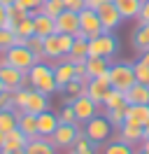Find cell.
<instances>
[{
    "mask_svg": "<svg viewBox=\"0 0 149 154\" xmlns=\"http://www.w3.org/2000/svg\"><path fill=\"white\" fill-rule=\"evenodd\" d=\"M28 87L37 89L47 96H51L58 91V84H56V77H54V66L47 63V61H37L35 66L28 70Z\"/></svg>",
    "mask_w": 149,
    "mask_h": 154,
    "instance_id": "6da1fadb",
    "label": "cell"
},
{
    "mask_svg": "<svg viewBox=\"0 0 149 154\" xmlns=\"http://www.w3.org/2000/svg\"><path fill=\"white\" fill-rule=\"evenodd\" d=\"M107 75H110V84L112 89H117V91H128L138 79H135V68L130 61H112L110 70H107Z\"/></svg>",
    "mask_w": 149,
    "mask_h": 154,
    "instance_id": "7a4b0ae2",
    "label": "cell"
},
{
    "mask_svg": "<svg viewBox=\"0 0 149 154\" xmlns=\"http://www.w3.org/2000/svg\"><path fill=\"white\" fill-rule=\"evenodd\" d=\"M72 42L74 38L72 35H65V33H54V35H49L44 38V51H42V61H61L70 54V49H72Z\"/></svg>",
    "mask_w": 149,
    "mask_h": 154,
    "instance_id": "3957f363",
    "label": "cell"
},
{
    "mask_svg": "<svg viewBox=\"0 0 149 154\" xmlns=\"http://www.w3.org/2000/svg\"><path fill=\"white\" fill-rule=\"evenodd\" d=\"M5 58H7V66L17 68V70H21V72H28V70L40 61L37 54L30 51L26 45H14V47H9L7 51H5Z\"/></svg>",
    "mask_w": 149,
    "mask_h": 154,
    "instance_id": "277c9868",
    "label": "cell"
},
{
    "mask_svg": "<svg viewBox=\"0 0 149 154\" xmlns=\"http://www.w3.org/2000/svg\"><path fill=\"white\" fill-rule=\"evenodd\" d=\"M112 131H114V126L110 124L107 117H102V115H96L93 119H89V122L84 124V135L91 138L93 143H98V145L107 143L110 135H112Z\"/></svg>",
    "mask_w": 149,
    "mask_h": 154,
    "instance_id": "5b68a950",
    "label": "cell"
},
{
    "mask_svg": "<svg viewBox=\"0 0 149 154\" xmlns=\"http://www.w3.org/2000/svg\"><path fill=\"white\" fill-rule=\"evenodd\" d=\"M102 33H105V28H102V23H100L98 12L91 10V7H84L79 12V38L93 40V38H98V35H102Z\"/></svg>",
    "mask_w": 149,
    "mask_h": 154,
    "instance_id": "8992f818",
    "label": "cell"
},
{
    "mask_svg": "<svg viewBox=\"0 0 149 154\" xmlns=\"http://www.w3.org/2000/svg\"><path fill=\"white\" fill-rule=\"evenodd\" d=\"M119 49V40L112 33H102L98 38L89 40V56H102V58H114Z\"/></svg>",
    "mask_w": 149,
    "mask_h": 154,
    "instance_id": "52a82bcc",
    "label": "cell"
},
{
    "mask_svg": "<svg viewBox=\"0 0 149 154\" xmlns=\"http://www.w3.org/2000/svg\"><path fill=\"white\" fill-rule=\"evenodd\" d=\"M79 135H82L79 124H58V128L54 131V135L49 140H51V145L56 149H70Z\"/></svg>",
    "mask_w": 149,
    "mask_h": 154,
    "instance_id": "ba28073f",
    "label": "cell"
},
{
    "mask_svg": "<svg viewBox=\"0 0 149 154\" xmlns=\"http://www.w3.org/2000/svg\"><path fill=\"white\" fill-rule=\"evenodd\" d=\"M0 79L5 84V91H19V89H28V72H21L12 66L0 68Z\"/></svg>",
    "mask_w": 149,
    "mask_h": 154,
    "instance_id": "9c48e42d",
    "label": "cell"
},
{
    "mask_svg": "<svg viewBox=\"0 0 149 154\" xmlns=\"http://www.w3.org/2000/svg\"><path fill=\"white\" fill-rule=\"evenodd\" d=\"M70 105H72V110H74V115H77V122H79V124H86V122L93 119V117L98 115V110H100V105H96L86 94H82L79 98H74Z\"/></svg>",
    "mask_w": 149,
    "mask_h": 154,
    "instance_id": "30bf717a",
    "label": "cell"
},
{
    "mask_svg": "<svg viewBox=\"0 0 149 154\" xmlns=\"http://www.w3.org/2000/svg\"><path fill=\"white\" fill-rule=\"evenodd\" d=\"M98 17H100V23H102V28H105V33H114V30L121 26V21H123V17L119 14V10L114 7V2H105L102 7H98Z\"/></svg>",
    "mask_w": 149,
    "mask_h": 154,
    "instance_id": "8fae6325",
    "label": "cell"
},
{
    "mask_svg": "<svg viewBox=\"0 0 149 154\" xmlns=\"http://www.w3.org/2000/svg\"><path fill=\"white\" fill-rule=\"evenodd\" d=\"M112 91V84H110V75H102V77H93L91 82L86 84V96L91 98L96 105H102L105 96Z\"/></svg>",
    "mask_w": 149,
    "mask_h": 154,
    "instance_id": "7c38bea8",
    "label": "cell"
},
{
    "mask_svg": "<svg viewBox=\"0 0 149 154\" xmlns=\"http://www.w3.org/2000/svg\"><path fill=\"white\" fill-rule=\"evenodd\" d=\"M56 33H65V35H79V12L63 10L56 17Z\"/></svg>",
    "mask_w": 149,
    "mask_h": 154,
    "instance_id": "4fadbf2b",
    "label": "cell"
},
{
    "mask_svg": "<svg viewBox=\"0 0 149 154\" xmlns=\"http://www.w3.org/2000/svg\"><path fill=\"white\" fill-rule=\"evenodd\" d=\"M47 110H49V96H47V94H42V91H37V89H28L23 112L40 115V112H47Z\"/></svg>",
    "mask_w": 149,
    "mask_h": 154,
    "instance_id": "5bb4252c",
    "label": "cell"
},
{
    "mask_svg": "<svg viewBox=\"0 0 149 154\" xmlns=\"http://www.w3.org/2000/svg\"><path fill=\"white\" fill-rule=\"evenodd\" d=\"M54 77H56L58 89H63L68 82H72L74 77H77V72H74V61H70L68 56L61 58V61H56L54 63Z\"/></svg>",
    "mask_w": 149,
    "mask_h": 154,
    "instance_id": "9a60e30c",
    "label": "cell"
},
{
    "mask_svg": "<svg viewBox=\"0 0 149 154\" xmlns=\"http://www.w3.org/2000/svg\"><path fill=\"white\" fill-rule=\"evenodd\" d=\"M58 115L51 112V110H47V112H40L37 115V135L40 138H51L54 131L58 128Z\"/></svg>",
    "mask_w": 149,
    "mask_h": 154,
    "instance_id": "2e32d148",
    "label": "cell"
},
{
    "mask_svg": "<svg viewBox=\"0 0 149 154\" xmlns=\"http://www.w3.org/2000/svg\"><path fill=\"white\" fill-rule=\"evenodd\" d=\"M123 96H126L128 105H149V87L142 82H135Z\"/></svg>",
    "mask_w": 149,
    "mask_h": 154,
    "instance_id": "e0dca14e",
    "label": "cell"
},
{
    "mask_svg": "<svg viewBox=\"0 0 149 154\" xmlns=\"http://www.w3.org/2000/svg\"><path fill=\"white\" fill-rule=\"evenodd\" d=\"M130 45L138 54L149 51V23H138L133 35H130Z\"/></svg>",
    "mask_w": 149,
    "mask_h": 154,
    "instance_id": "ac0fdd59",
    "label": "cell"
},
{
    "mask_svg": "<svg viewBox=\"0 0 149 154\" xmlns=\"http://www.w3.org/2000/svg\"><path fill=\"white\" fill-rule=\"evenodd\" d=\"M142 138H144L142 126H140V124H133V122H123L121 128H119V135H117V140H123V143H128V145L140 143Z\"/></svg>",
    "mask_w": 149,
    "mask_h": 154,
    "instance_id": "d6986e66",
    "label": "cell"
},
{
    "mask_svg": "<svg viewBox=\"0 0 149 154\" xmlns=\"http://www.w3.org/2000/svg\"><path fill=\"white\" fill-rule=\"evenodd\" d=\"M112 66V58H102V56H89L86 58V75L91 77H102L107 75V70Z\"/></svg>",
    "mask_w": 149,
    "mask_h": 154,
    "instance_id": "ffe728a7",
    "label": "cell"
},
{
    "mask_svg": "<svg viewBox=\"0 0 149 154\" xmlns=\"http://www.w3.org/2000/svg\"><path fill=\"white\" fill-rule=\"evenodd\" d=\"M26 145H28V138H26V133H23L19 126L5 133V145H2V149H5V152H12V149H23ZM2 149H0V152H2Z\"/></svg>",
    "mask_w": 149,
    "mask_h": 154,
    "instance_id": "44dd1931",
    "label": "cell"
},
{
    "mask_svg": "<svg viewBox=\"0 0 149 154\" xmlns=\"http://www.w3.org/2000/svg\"><path fill=\"white\" fill-rule=\"evenodd\" d=\"M33 23H35V35H40V38H49L56 33V19L47 17L42 12H37L33 17Z\"/></svg>",
    "mask_w": 149,
    "mask_h": 154,
    "instance_id": "7402d4cb",
    "label": "cell"
},
{
    "mask_svg": "<svg viewBox=\"0 0 149 154\" xmlns=\"http://www.w3.org/2000/svg\"><path fill=\"white\" fill-rule=\"evenodd\" d=\"M114 2V7L119 10V14L126 19H138L140 14V7H142V0H112Z\"/></svg>",
    "mask_w": 149,
    "mask_h": 154,
    "instance_id": "603a6c76",
    "label": "cell"
},
{
    "mask_svg": "<svg viewBox=\"0 0 149 154\" xmlns=\"http://www.w3.org/2000/svg\"><path fill=\"white\" fill-rule=\"evenodd\" d=\"M23 152L26 154H56V147L51 145L49 138H33V140H28Z\"/></svg>",
    "mask_w": 149,
    "mask_h": 154,
    "instance_id": "cb8c5ba5",
    "label": "cell"
},
{
    "mask_svg": "<svg viewBox=\"0 0 149 154\" xmlns=\"http://www.w3.org/2000/svg\"><path fill=\"white\" fill-rule=\"evenodd\" d=\"M19 128L26 133L28 140L40 138V135H37V115H30V112H23V110H21V115H19Z\"/></svg>",
    "mask_w": 149,
    "mask_h": 154,
    "instance_id": "d4e9b609",
    "label": "cell"
},
{
    "mask_svg": "<svg viewBox=\"0 0 149 154\" xmlns=\"http://www.w3.org/2000/svg\"><path fill=\"white\" fill-rule=\"evenodd\" d=\"M61 94H63V105H70L74 98H79L82 94H86V87H84L79 79H72V82H68L63 89H58Z\"/></svg>",
    "mask_w": 149,
    "mask_h": 154,
    "instance_id": "484cf974",
    "label": "cell"
},
{
    "mask_svg": "<svg viewBox=\"0 0 149 154\" xmlns=\"http://www.w3.org/2000/svg\"><path fill=\"white\" fill-rule=\"evenodd\" d=\"M68 58H70V61H74V63L86 61V58H89V40L77 35V38H74V42H72V49H70V54H68Z\"/></svg>",
    "mask_w": 149,
    "mask_h": 154,
    "instance_id": "4316f807",
    "label": "cell"
},
{
    "mask_svg": "<svg viewBox=\"0 0 149 154\" xmlns=\"http://www.w3.org/2000/svg\"><path fill=\"white\" fill-rule=\"evenodd\" d=\"M70 154H98V143H93L91 138H86L84 131H82V135L70 147Z\"/></svg>",
    "mask_w": 149,
    "mask_h": 154,
    "instance_id": "83f0119b",
    "label": "cell"
},
{
    "mask_svg": "<svg viewBox=\"0 0 149 154\" xmlns=\"http://www.w3.org/2000/svg\"><path fill=\"white\" fill-rule=\"evenodd\" d=\"M26 17H28V12L23 10V7H19L17 2H14V5H9V7H7V23H5V28L14 33V30H17V26L26 19Z\"/></svg>",
    "mask_w": 149,
    "mask_h": 154,
    "instance_id": "f1b7e54d",
    "label": "cell"
},
{
    "mask_svg": "<svg viewBox=\"0 0 149 154\" xmlns=\"http://www.w3.org/2000/svg\"><path fill=\"white\" fill-rule=\"evenodd\" d=\"M19 115H21L19 107H14V110H2V112H0V131L7 133L12 128H17L19 126Z\"/></svg>",
    "mask_w": 149,
    "mask_h": 154,
    "instance_id": "f546056e",
    "label": "cell"
},
{
    "mask_svg": "<svg viewBox=\"0 0 149 154\" xmlns=\"http://www.w3.org/2000/svg\"><path fill=\"white\" fill-rule=\"evenodd\" d=\"M126 122H133V124L144 126L149 122V105H128Z\"/></svg>",
    "mask_w": 149,
    "mask_h": 154,
    "instance_id": "4dcf8cb0",
    "label": "cell"
},
{
    "mask_svg": "<svg viewBox=\"0 0 149 154\" xmlns=\"http://www.w3.org/2000/svg\"><path fill=\"white\" fill-rule=\"evenodd\" d=\"M14 45H26V40L19 38L17 33H12L7 28H0V51H7L9 47H14Z\"/></svg>",
    "mask_w": 149,
    "mask_h": 154,
    "instance_id": "1f68e13d",
    "label": "cell"
},
{
    "mask_svg": "<svg viewBox=\"0 0 149 154\" xmlns=\"http://www.w3.org/2000/svg\"><path fill=\"white\" fill-rule=\"evenodd\" d=\"M128 105L126 103V96H123V91H117V89H112L110 94L105 96V100H102V107L105 110H117V107H123Z\"/></svg>",
    "mask_w": 149,
    "mask_h": 154,
    "instance_id": "d6a6232c",
    "label": "cell"
},
{
    "mask_svg": "<svg viewBox=\"0 0 149 154\" xmlns=\"http://www.w3.org/2000/svg\"><path fill=\"white\" fill-rule=\"evenodd\" d=\"M102 154H135L133 145L123 143V140H112L102 147Z\"/></svg>",
    "mask_w": 149,
    "mask_h": 154,
    "instance_id": "836d02e7",
    "label": "cell"
},
{
    "mask_svg": "<svg viewBox=\"0 0 149 154\" xmlns=\"http://www.w3.org/2000/svg\"><path fill=\"white\" fill-rule=\"evenodd\" d=\"M126 115H128V105H123V107H117V110H105V117L110 119V124L119 131L121 124L126 122Z\"/></svg>",
    "mask_w": 149,
    "mask_h": 154,
    "instance_id": "e575fe53",
    "label": "cell"
},
{
    "mask_svg": "<svg viewBox=\"0 0 149 154\" xmlns=\"http://www.w3.org/2000/svg\"><path fill=\"white\" fill-rule=\"evenodd\" d=\"M133 68H135V79L149 87V61L140 56L138 61H133Z\"/></svg>",
    "mask_w": 149,
    "mask_h": 154,
    "instance_id": "d590c367",
    "label": "cell"
},
{
    "mask_svg": "<svg viewBox=\"0 0 149 154\" xmlns=\"http://www.w3.org/2000/svg\"><path fill=\"white\" fill-rule=\"evenodd\" d=\"M63 10H65L63 0H44V2H42V7H40V12L47 14V17H51V19H56Z\"/></svg>",
    "mask_w": 149,
    "mask_h": 154,
    "instance_id": "8d00e7d4",
    "label": "cell"
},
{
    "mask_svg": "<svg viewBox=\"0 0 149 154\" xmlns=\"http://www.w3.org/2000/svg\"><path fill=\"white\" fill-rule=\"evenodd\" d=\"M14 33H17L19 38H23V40H28L30 35H35V23H33V17H26V19L17 26V30H14Z\"/></svg>",
    "mask_w": 149,
    "mask_h": 154,
    "instance_id": "74e56055",
    "label": "cell"
},
{
    "mask_svg": "<svg viewBox=\"0 0 149 154\" xmlns=\"http://www.w3.org/2000/svg\"><path fill=\"white\" fill-rule=\"evenodd\" d=\"M26 47L30 49V51H35L37 58L42 61V51H44V38H40V35H30V38L26 40Z\"/></svg>",
    "mask_w": 149,
    "mask_h": 154,
    "instance_id": "f35d334b",
    "label": "cell"
},
{
    "mask_svg": "<svg viewBox=\"0 0 149 154\" xmlns=\"http://www.w3.org/2000/svg\"><path fill=\"white\" fill-rule=\"evenodd\" d=\"M42 2L44 0H17V5L28 12V17H35L37 12H40V7H42Z\"/></svg>",
    "mask_w": 149,
    "mask_h": 154,
    "instance_id": "ab89813d",
    "label": "cell"
},
{
    "mask_svg": "<svg viewBox=\"0 0 149 154\" xmlns=\"http://www.w3.org/2000/svg\"><path fill=\"white\" fill-rule=\"evenodd\" d=\"M58 122H61V124H79V122H77V115H74V110H72V105H63L61 115H58Z\"/></svg>",
    "mask_w": 149,
    "mask_h": 154,
    "instance_id": "60d3db41",
    "label": "cell"
},
{
    "mask_svg": "<svg viewBox=\"0 0 149 154\" xmlns=\"http://www.w3.org/2000/svg\"><path fill=\"white\" fill-rule=\"evenodd\" d=\"M2 110H14L12 91H2V94H0V112H2Z\"/></svg>",
    "mask_w": 149,
    "mask_h": 154,
    "instance_id": "b9f144b4",
    "label": "cell"
},
{
    "mask_svg": "<svg viewBox=\"0 0 149 154\" xmlns=\"http://www.w3.org/2000/svg\"><path fill=\"white\" fill-rule=\"evenodd\" d=\"M63 5H65V10H70V12H82L86 7V0H63Z\"/></svg>",
    "mask_w": 149,
    "mask_h": 154,
    "instance_id": "7bdbcfd3",
    "label": "cell"
},
{
    "mask_svg": "<svg viewBox=\"0 0 149 154\" xmlns=\"http://www.w3.org/2000/svg\"><path fill=\"white\" fill-rule=\"evenodd\" d=\"M138 23H149V0H142V7L138 14Z\"/></svg>",
    "mask_w": 149,
    "mask_h": 154,
    "instance_id": "ee69618b",
    "label": "cell"
},
{
    "mask_svg": "<svg viewBox=\"0 0 149 154\" xmlns=\"http://www.w3.org/2000/svg\"><path fill=\"white\" fill-rule=\"evenodd\" d=\"M105 2H110V0H86V7H91V10H98V7H102Z\"/></svg>",
    "mask_w": 149,
    "mask_h": 154,
    "instance_id": "f6af8a7d",
    "label": "cell"
},
{
    "mask_svg": "<svg viewBox=\"0 0 149 154\" xmlns=\"http://www.w3.org/2000/svg\"><path fill=\"white\" fill-rule=\"evenodd\" d=\"M5 23H7V7L0 5V28H5Z\"/></svg>",
    "mask_w": 149,
    "mask_h": 154,
    "instance_id": "bcb514c9",
    "label": "cell"
},
{
    "mask_svg": "<svg viewBox=\"0 0 149 154\" xmlns=\"http://www.w3.org/2000/svg\"><path fill=\"white\" fill-rule=\"evenodd\" d=\"M140 149L149 152V138H142V140H140Z\"/></svg>",
    "mask_w": 149,
    "mask_h": 154,
    "instance_id": "7dc6e473",
    "label": "cell"
},
{
    "mask_svg": "<svg viewBox=\"0 0 149 154\" xmlns=\"http://www.w3.org/2000/svg\"><path fill=\"white\" fill-rule=\"evenodd\" d=\"M0 154H26V152H23V149H12V152H5V149H2Z\"/></svg>",
    "mask_w": 149,
    "mask_h": 154,
    "instance_id": "c3c4849f",
    "label": "cell"
},
{
    "mask_svg": "<svg viewBox=\"0 0 149 154\" xmlns=\"http://www.w3.org/2000/svg\"><path fill=\"white\" fill-rule=\"evenodd\" d=\"M142 133H144V138H149V122L142 126Z\"/></svg>",
    "mask_w": 149,
    "mask_h": 154,
    "instance_id": "681fc988",
    "label": "cell"
},
{
    "mask_svg": "<svg viewBox=\"0 0 149 154\" xmlns=\"http://www.w3.org/2000/svg\"><path fill=\"white\" fill-rule=\"evenodd\" d=\"M17 0H0V5H5V7H9V5H14Z\"/></svg>",
    "mask_w": 149,
    "mask_h": 154,
    "instance_id": "f907efd6",
    "label": "cell"
},
{
    "mask_svg": "<svg viewBox=\"0 0 149 154\" xmlns=\"http://www.w3.org/2000/svg\"><path fill=\"white\" fill-rule=\"evenodd\" d=\"M2 145H5V133L0 131V149H2Z\"/></svg>",
    "mask_w": 149,
    "mask_h": 154,
    "instance_id": "816d5d0a",
    "label": "cell"
},
{
    "mask_svg": "<svg viewBox=\"0 0 149 154\" xmlns=\"http://www.w3.org/2000/svg\"><path fill=\"white\" fill-rule=\"evenodd\" d=\"M2 91H5V84H2V79H0V94H2Z\"/></svg>",
    "mask_w": 149,
    "mask_h": 154,
    "instance_id": "f5cc1de1",
    "label": "cell"
},
{
    "mask_svg": "<svg viewBox=\"0 0 149 154\" xmlns=\"http://www.w3.org/2000/svg\"><path fill=\"white\" fill-rule=\"evenodd\" d=\"M135 154H149V152H144V149H140V152H135Z\"/></svg>",
    "mask_w": 149,
    "mask_h": 154,
    "instance_id": "db71d44e",
    "label": "cell"
}]
</instances>
